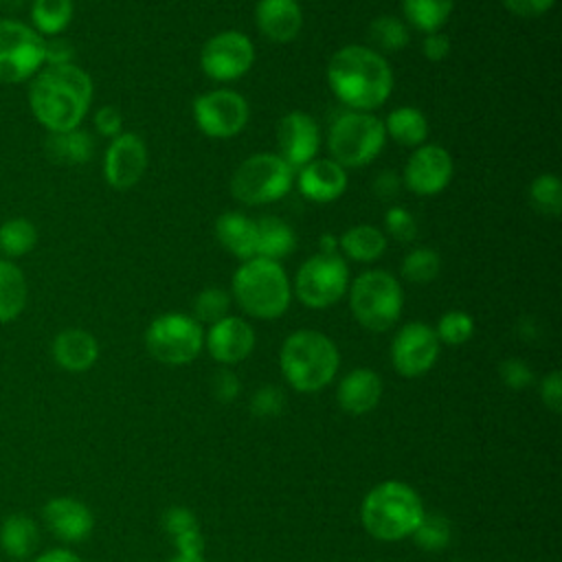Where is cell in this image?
Wrapping results in <instances>:
<instances>
[{"label": "cell", "instance_id": "22", "mask_svg": "<svg viewBox=\"0 0 562 562\" xmlns=\"http://www.w3.org/2000/svg\"><path fill=\"white\" fill-rule=\"evenodd\" d=\"M50 351L57 367L70 373H81L97 362L99 342L90 331L79 327H68L55 336Z\"/></svg>", "mask_w": 562, "mask_h": 562}, {"label": "cell", "instance_id": "39", "mask_svg": "<svg viewBox=\"0 0 562 562\" xmlns=\"http://www.w3.org/2000/svg\"><path fill=\"white\" fill-rule=\"evenodd\" d=\"M384 235L393 237L395 241H413L417 237V222H415V215L400 206V204H393L384 211Z\"/></svg>", "mask_w": 562, "mask_h": 562}, {"label": "cell", "instance_id": "37", "mask_svg": "<svg viewBox=\"0 0 562 562\" xmlns=\"http://www.w3.org/2000/svg\"><path fill=\"white\" fill-rule=\"evenodd\" d=\"M228 307H231V294L224 288L211 285V288H204L193 299V318L198 323L213 325L220 318L228 316Z\"/></svg>", "mask_w": 562, "mask_h": 562}, {"label": "cell", "instance_id": "49", "mask_svg": "<svg viewBox=\"0 0 562 562\" xmlns=\"http://www.w3.org/2000/svg\"><path fill=\"white\" fill-rule=\"evenodd\" d=\"M400 189H402V178L395 171H391V169L380 171L375 176V180H373V193L382 202H391L393 198H397Z\"/></svg>", "mask_w": 562, "mask_h": 562}, {"label": "cell", "instance_id": "52", "mask_svg": "<svg viewBox=\"0 0 562 562\" xmlns=\"http://www.w3.org/2000/svg\"><path fill=\"white\" fill-rule=\"evenodd\" d=\"M33 562H81V558L68 549H50L37 555Z\"/></svg>", "mask_w": 562, "mask_h": 562}, {"label": "cell", "instance_id": "21", "mask_svg": "<svg viewBox=\"0 0 562 562\" xmlns=\"http://www.w3.org/2000/svg\"><path fill=\"white\" fill-rule=\"evenodd\" d=\"M255 24L266 40L290 44L303 29V9L299 0H257Z\"/></svg>", "mask_w": 562, "mask_h": 562}, {"label": "cell", "instance_id": "32", "mask_svg": "<svg viewBox=\"0 0 562 562\" xmlns=\"http://www.w3.org/2000/svg\"><path fill=\"white\" fill-rule=\"evenodd\" d=\"M75 4L72 0H33L31 2V26L42 37L61 35L72 22Z\"/></svg>", "mask_w": 562, "mask_h": 562}, {"label": "cell", "instance_id": "20", "mask_svg": "<svg viewBox=\"0 0 562 562\" xmlns=\"http://www.w3.org/2000/svg\"><path fill=\"white\" fill-rule=\"evenodd\" d=\"M42 518L48 531L64 542H81L92 533L94 527L90 507L70 496L50 498L42 509Z\"/></svg>", "mask_w": 562, "mask_h": 562}, {"label": "cell", "instance_id": "24", "mask_svg": "<svg viewBox=\"0 0 562 562\" xmlns=\"http://www.w3.org/2000/svg\"><path fill=\"white\" fill-rule=\"evenodd\" d=\"M382 397V380L371 369H353L338 384V404L351 415L369 413Z\"/></svg>", "mask_w": 562, "mask_h": 562}, {"label": "cell", "instance_id": "26", "mask_svg": "<svg viewBox=\"0 0 562 562\" xmlns=\"http://www.w3.org/2000/svg\"><path fill=\"white\" fill-rule=\"evenodd\" d=\"M257 222V257L281 261L296 248L294 228L277 215H263Z\"/></svg>", "mask_w": 562, "mask_h": 562}, {"label": "cell", "instance_id": "47", "mask_svg": "<svg viewBox=\"0 0 562 562\" xmlns=\"http://www.w3.org/2000/svg\"><path fill=\"white\" fill-rule=\"evenodd\" d=\"M162 522H165V529H167L173 538L180 536V533H184V531L198 529L195 516H193L187 507H171V509H167Z\"/></svg>", "mask_w": 562, "mask_h": 562}, {"label": "cell", "instance_id": "51", "mask_svg": "<svg viewBox=\"0 0 562 562\" xmlns=\"http://www.w3.org/2000/svg\"><path fill=\"white\" fill-rule=\"evenodd\" d=\"M176 544H178V551L180 553H193V555H202V549H204V538L198 529H191V531H184L180 536L173 538Z\"/></svg>", "mask_w": 562, "mask_h": 562}, {"label": "cell", "instance_id": "35", "mask_svg": "<svg viewBox=\"0 0 562 562\" xmlns=\"http://www.w3.org/2000/svg\"><path fill=\"white\" fill-rule=\"evenodd\" d=\"M531 206L547 217H558L562 213V182L555 173H540L529 184Z\"/></svg>", "mask_w": 562, "mask_h": 562}, {"label": "cell", "instance_id": "13", "mask_svg": "<svg viewBox=\"0 0 562 562\" xmlns=\"http://www.w3.org/2000/svg\"><path fill=\"white\" fill-rule=\"evenodd\" d=\"M255 64V46L241 31H220L211 35L200 50L202 72L217 81L231 83L241 79Z\"/></svg>", "mask_w": 562, "mask_h": 562}, {"label": "cell", "instance_id": "19", "mask_svg": "<svg viewBox=\"0 0 562 562\" xmlns=\"http://www.w3.org/2000/svg\"><path fill=\"white\" fill-rule=\"evenodd\" d=\"M294 176V184L301 195L316 204H327L338 200L347 189V169L331 158H314Z\"/></svg>", "mask_w": 562, "mask_h": 562}, {"label": "cell", "instance_id": "4", "mask_svg": "<svg viewBox=\"0 0 562 562\" xmlns=\"http://www.w3.org/2000/svg\"><path fill=\"white\" fill-rule=\"evenodd\" d=\"M279 362L296 391L314 393L334 380L340 358L331 338L316 329H299L283 340Z\"/></svg>", "mask_w": 562, "mask_h": 562}, {"label": "cell", "instance_id": "29", "mask_svg": "<svg viewBox=\"0 0 562 562\" xmlns=\"http://www.w3.org/2000/svg\"><path fill=\"white\" fill-rule=\"evenodd\" d=\"M40 542L37 522L24 514H11L0 525V547L13 560L29 558Z\"/></svg>", "mask_w": 562, "mask_h": 562}, {"label": "cell", "instance_id": "38", "mask_svg": "<svg viewBox=\"0 0 562 562\" xmlns=\"http://www.w3.org/2000/svg\"><path fill=\"white\" fill-rule=\"evenodd\" d=\"M435 334L446 345H463L474 334V321L463 310H450V312L441 314Z\"/></svg>", "mask_w": 562, "mask_h": 562}, {"label": "cell", "instance_id": "33", "mask_svg": "<svg viewBox=\"0 0 562 562\" xmlns=\"http://www.w3.org/2000/svg\"><path fill=\"white\" fill-rule=\"evenodd\" d=\"M37 244V228L26 217H9L0 224V255L18 259L29 255Z\"/></svg>", "mask_w": 562, "mask_h": 562}, {"label": "cell", "instance_id": "25", "mask_svg": "<svg viewBox=\"0 0 562 562\" xmlns=\"http://www.w3.org/2000/svg\"><path fill=\"white\" fill-rule=\"evenodd\" d=\"M44 151L46 156L66 167L83 165L92 158L94 154V138L81 127L75 130H64V132H48L44 140Z\"/></svg>", "mask_w": 562, "mask_h": 562}, {"label": "cell", "instance_id": "46", "mask_svg": "<svg viewBox=\"0 0 562 562\" xmlns=\"http://www.w3.org/2000/svg\"><path fill=\"white\" fill-rule=\"evenodd\" d=\"M501 4L518 18H538L551 11L555 0H501Z\"/></svg>", "mask_w": 562, "mask_h": 562}, {"label": "cell", "instance_id": "15", "mask_svg": "<svg viewBox=\"0 0 562 562\" xmlns=\"http://www.w3.org/2000/svg\"><path fill=\"white\" fill-rule=\"evenodd\" d=\"M439 356V338L426 323H406L391 342V360L400 375H424Z\"/></svg>", "mask_w": 562, "mask_h": 562}, {"label": "cell", "instance_id": "54", "mask_svg": "<svg viewBox=\"0 0 562 562\" xmlns=\"http://www.w3.org/2000/svg\"><path fill=\"white\" fill-rule=\"evenodd\" d=\"M169 562H204L202 555H193V553H178L176 558H171Z\"/></svg>", "mask_w": 562, "mask_h": 562}, {"label": "cell", "instance_id": "14", "mask_svg": "<svg viewBox=\"0 0 562 562\" xmlns=\"http://www.w3.org/2000/svg\"><path fill=\"white\" fill-rule=\"evenodd\" d=\"M454 162L450 151L441 145L424 143L411 151L402 182L415 195H437L450 184Z\"/></svg>", "mask_w": 562, "mask_h": 562}, {"label": "cell", "instance_id": "43", "mask_svg": "<svg viewBox=\"0 0 562 562\" xmlns=\"http://www.w3.org/2000/svg\"><path fill=\"white\" fill-rule=\"evenodd\" d=\"M501 378H503V382L507 386L522 389V386H527L533 380V373H531V369L522 360L509 358V360H505L501 364Z\"/></svg>", "mask_w": 562, "mask_h": 562}, {"label": "cell", "instance_id": "48", "mask_svg": "<svg viewBox=\"0 0 562 562\" xmlns=\"http://www.w3.org/2000/svg\"><path fill=\"white\" fill-rule=\"evenodd\" d=\"M211 389H213V395L220 400V402H233L235 395L239 393V380L233 371L228 369H222L213 375L211 380Z\"/></svg>", "mask_w": 562, "mask_h": 562}, {"label": "cell", "instance_id": "27", "mask_svg": "<svg viewBox=\"0 0 562 562\" xmlns=\"http://www.w3.org/2000/svg\"><path fill=\"white\" fill-rule=\"evenodd\" d=\"M384 132L402 147H419L428 138V119L415 105H400L386 114Z\"/></svg>", "mask_w": 562, "mask_h": 562}, {"label": "cell", "instance_id": "30", "mask_svg": "<svg viewBox=\"0 0 562 562\" xmlns=\"http://www.w3.org/2000/svg\"><path fill=\"white\" fill-rule=\"evenodd\" d=\"M29 299V285L24 272L11 261L0 257V323L15 321Z\"/></svg>", "mask_w": 562, "mask_h": 562}, {"label": "cell", "instance_id": "7", "mask_svg": "<svg viewBox=\"0 0 562 562\" xmlns=\"http://www.w3.org/2000/svg\"><path fill=\"white\" fill-rule=\"evenodd\" d=\"M386 143L382 119L371 112H342L334 119L327 132L329 158L340 167H364L373 162Z\"/></svg>", "mask_w": 562, "mask_h": 562}, {"label": "cell", "instance_id": "9", "mask_svg": "<svg viewBox=\"0 0 562 562\" xmlns=\"http://www.w3.org/2000/svg\"><path fill=\"white\" fill-rule=\"evenodd\" d=\"M294 294L312 310H325L338 303L349 290L347 259L338 252H316L307 257L294 274Z\"/></svg>", "mask_w": 562, "mask_h": 562}, {"label": "cell", "instance_id": "18", "mask_svg": "<svg viewBox=\"0 0 562 562\" xmlns=\"http://www.w3.org/2000/svg\"><path fill=\"white\" fill-rule=\"evenodd\" d=\"M204 345L213 360L235 364L250 356L255 347V331L241 316H224L209 327Z\"/></svg>", "mask_w": 562, "mask_h": 562}, {"label": "cell", "instance_id": "40", "mask_svg": "<svg viewBox=\"0 0 562 562\" xmlns=\"http://www.w3.org/2000/svg\"><path fill=\"white\" fill-rule=\"evenodd\" d=\"M413 536L417 538L419 547L441 549V547H446V542L450 538V529H448V522L443 518L424 514V518H422L419 527L413 531Z\"/></svg>", "mask_w": 562, "mask_h": 562}, {"label": "cell", "instance_id": "23", "mask_svg": "<svg viewBox=\"0 0 562 562\" xmlns=\"http://www.w3.org/2000/svg\"><path fill=\"white\" fill-rule=\"evenodd\" d=\"M215 237L239 261L257 257V222L239 211H226L215 220Z\"/></svg>", "mask_w": 562, "mask_h": 562}, {"label": "cell", "instance_id": "6", "mask_svg": "<svg viewBox=\"0 0 562 562\" xmlns=\"http://www.w3.org/2000/svg\"><path fill=\"white\" fill-rule=\"evenodd\" d=\"M404 305V294L397 277L382 268L360 272L349 288V307L353 318L369 331L391 329Z\"/></svg>", "mask_w": 562, "mask_h": 562}, {"label": "cell", "instance_id": "3", "mask_svg": "<svg viewBox=\"0 0 562 562\" xmlns=\"http://www.w3.org/2000/svg\"><path fill=\"white\" fill-rule=\"evenodd\" d=\"M231 290L239 310L261 321L279 318L292 301V285L281 261L263 257L241 261L233 274Z\"/></svg>", "mask_w": 562, "mask_h": 562}, {"label": "cell", "instance_id": "53", "mask_svg": "<svg viewBox=\"0 0 562 562\" xmlns=\"http://www.w3.org/2000/svg\"><path fill=\"white\" fill-rule=\"evenodd\" d=\"M338 250V239L331 235V233H325V235H321V241H318V252H327V255H331V252H336Z\"/></svg>", "mask_w": 562, "mask_h": 562}, {"label": "cell", "instance_id": "16", "mask_svg": "<svg viewBox=\"0 0 562 562\" xmlns=\"http://www.w3.org/2000/svg\"><path fill=\"white\" fill-rule=\"evenodd\" d=\"M149 156L145 140L134 132L114 136L103 156V178L116 191H127L145 176Z\"/></svg>", "mask_w": 562, "mask_h": 562}, {"label": "cell", "instance_id": "8", "mask_svg": "<svg viewBox=\"0 0 562 562\" xmlns=\"http://www.w3.org/2000/svg\"><path fill=\"white\" fill-rule=\"evenodd\" d=\"M296 171L279 154H252L231 176V195L248 206L270 204L290 193Z\"/></svg>", "mask_w": 562, "mask_h": 562}, {"label": "cell", "instance_id": "12", "mask_svg": "<svg viewBox=\"0 0 562 562\" xmlns=\"http://www.w3.org/2000/svg\"><path fill=\"white\" fill-rule=\"evenodd\" d=\"M248 119V101L231 88L206 90L193 101V121L198 130L215 140H226L241 134Z\"/></svg>", "mask_w": 562, "mask_h": 562}, {"label": "cell", "instance_id": "10", "mask_svg": "<svg viewBox=\"0 0 562 562\" xmlns=\"http://www.w3.org/2000/svg\"><path fill=\"white\" fill-rule=\"evenodd\" d=\"M204 345L202 325L180 312L156 316L145 331V347L149 356L162 364H187Z\"/></svg>", "mask_w": 562, "mask_h": 562}, {"label": "cell", "instance_id": "11", "mask_svg": "<svg viewBox=\"0 0 562 562\" xmlns=\"http://www.w3.org/2000/svg\"><path fill=\"white\" fill-rule=\"evenodd\" d=\"M44 37L29 24L0 18V83H22L44 68Z\"/></svg>", "mask_w": 562, "mask_h": 562}, {"label": "cell", "instance_id": "50", "mask_svg": "<svg viewBox=\"0 0 562 562\" xmlns=\"http://www.w3.org/2000/svg\"><path fill=\"white\" fill-rule=\"evenodd\" d=\"M540 397L542 402L553 411L560 413L562 411V380H560V371H551L542 384H540Z\"/></svg>", "mask_w": 562, "mask_h": 562}, {"label": "cell", "instance_id": "41", "mask_svg": "<svg viewBox=\"0 0 562 562\" xmlns=\"http://www.w3.org/2000/svg\"><path fill=\"white\" fill-rule=\"evenodd\" d=\"M283 402H285V397L277 386H272V384L261 386L252 397V413L259 417L277 415L283 408Z\"/></svg>", "mask_w": 562, "mask_h": 562}, {"label": "cell", "instance_id": "34", "mask_svg": "<svg viewBox=\"0 0 562 562\" xmlns=\"http://www.w3.org/2000/svg\"><path fill=\"white\" fill-rule=\"evenodd\" d=\"M367 33H369V40H371V44L375 46L378 53L402 50L408 44V40H411L406 22L402 18H397V15H378L369 24Z\"/></svg>", "mask_w": 562, "mask_h": 562}, {"label": "cell", "instance_id": "28", "mask_svg": "<svg viewBox=\"0 0 562 562\" xmlns=\"http://www.w3.org/2000/svg\"><path fill=\"white\" fill-rule=\"evenodd\" d=\"M338 248L351 261L371 263L378 261L386 250V235L378 226L356 224L338 237Z\"/></svg>", "mask_w": 562, "mask_h": 562}, {"label": "cell", "instance_id": "5", "mask_svg": "<svg viewBox=\"0 0 562 562\" xmlns=\"http://www.w3.org/2000/svg\"><path fill=\"white\" fill-rule=\"evenodd\" d=\"M360 516L373 538L402 540L419 527L424 507L413 487L400 481H384L364 496Z\"/></svg>", "mask_w": 562, "mask_h": 562}, {"label": "cell", "instance_id": "44", "mask_svg": "<svg viewBox=\"0 0 562 562\" xmlns=\"http://www.w3.org/2000/svg\"><path fill=\"white\" fill-rule=\"evenodd\" d=\"M72 57H75V48L68 40L50 37L44 42V66L72 64Z\"/></svg>", "mask_w": 562, "mask_h": 562}, {"label": "cell", "instance_id": "1", "mask_svg": "<svg viewBox=\"0 0 562 562\" xmlns=\"http://www.w3.org/2000/svg\"><path fill=\"white\" fill-rule=\"evenodd\" d=\"M327 86L334 97L356 112H373L393 90V70L382 53L364 44H347L327 61Z\"/></svg>", "mask_w": 562, "mask_h": 562}, {"label": "cell", "instance_id": "31", "mask_svg": "<svg viewBox=\"0 0 562 562\" xmlns=\"http://www.w3.org/2000/svg\"><path fill=\"white\" fill-rule=\"evenodd\" d=\"M402 15L406 26H413L422 33L441 31L450 20L454 0H400Z\"/></svg>", "mask_w": 562, "mask_h": 562}, {"label": "cell", "instance_id": "17", "mask_svg": "<svg viewBox=\"0 0 562 562\" xmlns=\"http://www.w3.org/2000/svg\"><path fill=\"white\" fill-rule=\"evenodd\" d=\"M321 147V127L316 119L303 110L288 112L277 125L279 156L296 171L316 158Z\"/></svg>", "mask_w": 562, "mask_h": 562}, {"label": "cell", "instance_id": "2", "mask_svg": "<svg viewBox=\"0 0 562 562\" xmlns=\"http://www.w3.org/2000/svg\"><path fill=\"white\" fill-rule=\"evenodd\" d=\"M92 79L81 66H44L29 83V108L48 132L75 130L92 105Z\"/></svg>", "mask_w": 562, "mask_h": 562}, {"label": "cell", "instance_id": "42", "mask_svg": "<svg viewBox=\"0 0 562 562\" xmlns=\"http://www.w3.org/2000/svg\"><path fill=\"white\" fill-rule=\"evenodd\" d=\"M94 130L108 138L119 136L123 132V112L116 105H101L94 112Z\"/></svg>", "mask_w": 562, "mask_h": 562}, {"label": "cell", "instance_id": "36", "mask_svg": "<svg viewBox=\"0 0 562 562\" xmlns=\"http://www.w3.org/2000/svg\"><path fill=\"white\" fill-rule=\"evenodd\" d=\"M439 270H441V257L437 250L428 246L413 248L402 259V266H400L402 277L411 283H428L439 277Z\"/></svg>", "mask_w": 562, "mask_h": 562}, {"label": "cell", "instance_id": "45", "mask_svg": "<svg viewBox=\"0 0 562 562\" xmlns=\"http://www.w3.org/2000/svg\"><path fill=\"white\" fill-rule=\"evenodd\" d=\"M422 53L432 64L443 61L450 55V37L446 33H441V31L426 33V37L422 42Z\"/></svg>", "mask_w": 562, "mask_h": 562}]
</instances>
